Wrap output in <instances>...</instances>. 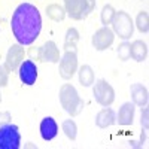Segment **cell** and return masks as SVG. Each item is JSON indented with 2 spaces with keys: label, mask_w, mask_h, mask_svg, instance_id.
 I'll use <instances>...</instances> for the list:
<instances>
[{
  "label": "cell",
  "mask_w": 149,
  "mask_h": 149,
  "mask_svg": "<svg viewBox=\"0 0 149 149\" xmlns=\"http://www.w3.org/2000/svg\"><path fill=\"white\" fill-rule=\"evenodd\" d=\"M10 29L18 43L22 46L31 45L39 37L42 30V18L39 9L31 3L19 5L12 15Z\"/></svg>",
  "instance_id": "1"
},
{
  "label": "cell",
  "mask_w": 149,
  "mask_h": 149,
  "mask_svg": "<svg viewBox=\"0 0 149 149\" xmlns=\"http://www.w3.org/2000/svg\"><path fill=\"white\" fill-rule=\"evenodd\" d=\"M60 103L64 107V110L69 112L72 116L79 115L85 106L84 100H81L76 88L72 84H64L60 88Z\"/></svg>",
  "instance_id": "2"
},
{
  "label": "cell",
  "mask_w": 149,
  "mask_h": 149,
  "mask_svg": "<svg viewBox=\"0 0 149 149\" xmlns=\"http://www.w3.org/2000/svg\"><path fill=\"white\" fill-rule=\"evenodd\" d=\"M95 8V0H64V10L73 19H84Z\"/></svg>",
  "instance_id": "3"
},
{
  "label": "cell",
  "mask_w": 149,
  "mask_h": 149,
  "mask_svg": "<svg viewBox=\"0 0 149 149\" xmlns=\"http://www.w3.org/2000/svg\"><path fill=\"white\" fill-rule=\"evenodd\" d=\"M112 27H113V33H116L121 39H130L133 36V31H134V24H133V19L131 17L127 14L125 10H119V12H115V17L112 19Z\"/></svg>",
  "instance_id": "4"
},
{
  "label": "cell",
  "mask_w": 149,
  "mask_h": 149,
  "mask_svg": "<svg viewBox=\"0 0 149 149\" xmlns=\"http://www.w3.org/2000/svg\"><path fill=\"white\" fill-rule=\"evenodd\" d=\"M21 146V134L14 124L0 125V149H18Z\"/></svg>",
  "instance_id": "5"
},
{
  "label": "cell",
  "mask_w": 149,
  "mask_h": 149,
  "mask_svg": "<svg viewBox=\"0 0 149 149\" xmlns=\"http://www.w3.org/2000/svg\"><path fill=\"white\" fill-rule=\"evenodd\" d=\"M93 94L94 98L98 104H102L104 107L110 106L115 102V91L110 86V84H107L104 79H98L93 88Z\"/></svg>",
  "instance_id": "6"
},
{
  "label": "cell",
  "mask_w": 149,
  "mask_h": 149,
  "mask_svg": "<svg viewBox=\"0 0 149 149\" xmlns=\"http://www.w3.org/2000/svg\"><path fill=\"white\" fill-rule=\"evenodd\" d=\"M78 70V57H76V52H70V51H66L64 55L61 57L60 60V76L69 81L73 78V74L76 73Z\"/></svg>",
  "instance_id": "7"
},
{
  "label": "cell",
  "mask_w": 149,
  "mask_h": 149,
  "mask_svg": "<svg viewBox=\"0 0 149 149\" xmlns=\"http://www.w3.org/2000/svg\"><path fill=\"white\" fill-rule=\"evenodd\" d=\"M113 39H115L113 31L109 27H102L94 33L91 42H93V46L97 51H104V49H107L112 43H113Z\"/></svg>",
  "instance_id": "8"
},
{
  "label": "cell",
  "mask_w": 149,
  "mask_h": 149,
  "mask_svg": "<svg viewBox=\"0 0 149 149\" xmlns=\"http://www.w3.org/2000/svg\"><path fill=\"white\" fill-rule=\"evenodd\" d=\"M24 55H26V52H24V48H22L21 43L12 45L9 48V51H8V55H6L5 67L9 72H15L19 67V64L24 61Z\"/></svg>",
  "instance_id": "9"
},
{
  "label": "cell",
  "mask_w": 149,
  "mask_h": 149,
  "mask_svg": "<svg viewBox=\"0 0 149 149\" xmlns=\"http://www.w3.org/2000/svg\"><path fill=\"white\" fill-rule=\"evenodd\" d=\"M19 79L26 85H33L37 79V67L33 63V60H24L18 67Z\"/></svg>",
  "instance_id": "10"
},
{
  "label": "cell",
  "mask_w": 149,
  "mask_h": 149,
  "mask_svg": "<svg viewBox=\"0 0 149 149\" xmlns=\"http://www.w3.org/2000/svg\"><path fill=\"white\" fill-rule=\"evenodd\" d=\"M40 61H49V63H58L60 61V51L55 42L48 40L40 46Z\"/></svg>",
  "instance_id": "11"
},
{
  "label": "cell",
  "mask_w": 149,
  "mask_h": 149,
  "mask_svg": "<svg viewBox=\"0 0 149 149\" xmlns=\"http://www.w3.org/2000/svg\"><path fill=\"white\" fill-rule=\"evenodd\" d=\"M58 133V125L54 118L48 116V118H43L42 122H40V136L43 140H52Z\"/></svg>",
  "instance_id": "12"
},
{
  "label": "cell",
  "mask_w": 149,
  "mask_h": 149,
  "mask_svg": "<svg viewBox=\"0 0 149 149\" xmlns=\"http://www.w3.org/2000/svg\"><path fill=\"white\" fill-rule=\"evenodd\" d=\"M130 94H131V98H133L134 104H137V106H140V107H145V106L148 104V100H149L148 90H146V86H143L142 84H134V85H131Z\"/></svg>",
  "instance_id": "13"
},
{
  "label": "cell",
  "mask_w": 149,
  "mask_h": 149,
  "mask_svg": "<svg viewBox=\"0 0 149 149\" xmlns=\"http://www.w3.org/2000/svg\"><path fill=\"white\" fill-rule=\"evenodd\" d=\"M115 122H116L115 112L112 110V109H109V106L104 107V109H102L97 113V116H95V125L100 127V128H107L110 125H113Z\"/></svg>",
  "instance_id": "14"
},
{
  "label": "cell",
  "mask_w": 149,
  "mask_h": 149,
  "mask_svg": "<svg viewBox=\"0 0 149 149\" xmlns=\"http://www.w3.org/2000/svg\"><path fill=\"white\" fill-rule=\"evenodd\" d=\"M130 57L136 61H145L148 58V45L143 40H134L130 43Z\"/></svg>",
  "instance_id": "15"
},
{
  "label": "cell",
  "mask_w": 149,
  "mask_h": 149,
  "mask_svg": "<svg viewBox=\"0 0 149 149\" xmlns=\"http://www.w3.org/2000/svg\"><path fill=\"white\" fill-rule=\"evenodd\" d=\"M134 104L131 103H124L122 107L118 112V122L119 125H131L133 119H134Z\"/></svg>",
  "instance_id": "16"
},
{
  "label": "cell",
  "mask_w": 149,
  "mask_h": 149,
  "mask_svg": "<svg viewBox=\"0 0 149 149\" xmlns=\"http://www.w3.org/2000/svg\"><path fill=\"white\" fill-rule=\"evenodd\" d=\"M79 40V33L76 29H69L66 33V39H64V49L70 52H76V43Z\"/></svg>",
  "instance_id": "17"
},
{
  "label": "cell",
  "mask_w": 149,
  "mask_h": 149,
  "mask_svg": "<svg viewBox=\"0 0 149 149\" xmlns=\"http://www.w3.org/2000/svg\"><path fill=\"white\" fill-rule=\"evenodd\" d=\"M79 82L82 86H90L94 84V72L88 64H84L79 69Z\"/></svg>",
  "instance_id": "18"
},
{
  "label": "cell",
  "mask_w": 149,
  "mask_h": 149,
  "mask_svg": "<svg viewBox=\"0 0 149 149\" xmlns=\"http://www.w3.org/2000/svg\"><path fill=\"white\" fill-rule=\"evenodd\" d=\"M46 15L51 19H54V21H63L66 18V10L60 5L52 3V5L46 6Z\"/></svg>",
  "instance_id": "19"
},
{
  "label": "cell",
  "mask_w": 149,
  "mask_h": 149,
  "mask_svg": "<svg viewBox=\"0 0 149 149\" xmlns=\"http://www.w3.org/2000/svg\"><path fill=\"white\" fill-rule=\"evenodd\" d=\"M136 26L142 33H148L149 30V17H148V12L146 10H140L137 18H136Z\"/></svg>",
  "instance_id": "20"
},
{
  "label": "cell",
  "mask_w": 149,
  "mask_h": 149,
  "mask_svg": "<svg viewBox=\"0 0 149 149\" xmlns=\"http://www.w3.org/2000/svg\"><path fill=\"white\" fill-rule=\"evenodd\" d=\"M63 131L66 133V136H67L70 140H74V139H76L78 127H76V124H74V121H72V119H66V121L63 122Z\"/></svg>",
  "instance_id": "21"
},
{
  "label": "cell",
  "mask_w": 149,
  "mask_h": 149,
  "mask_svg": "<svg viewBox=\"0 0 149 149\" xmlns=\"http://www.w3.org/2000/svg\"><path fill=\"white\" fill-rule=\"evenodd\" d=\"M115 9H113V6H110V5H106L103 9H102V15H100V18H102V22L104 24V27H107L109 24L112 22V19H113V17H115Z\"/></svg>",
  "instance_id": "22"
},
{
  "label": "cell",
  "mask_w": 149,
  "mask_h": 149,
  "mask_svg": "<svg viewBox=\"0 0 149 149\" xmlns=\"http://www.w3.org/2000/svg\"><path fill=\"white\" fill-rule=\"evenodd\" d=\"M118 57H119V60H122V61H127L128 58H131V57H130V43L124 42V43H121V45L118 46Z\"/></svg>",
  "instance_id": "23"
},
{
  "label": "cell",
  "mask_w": 149,
  "mask_h": 149,
  "mask_svg": "<svg viewBox=\"0 0 149 149\" xmlns=\"http://www.w3.org/2000/svg\"><path fill=\"white\" fill-rule=\"evenodd\" d=\"M8 81H9V70L3 66H0V88L8 85Z\"/></svg>",
  "instance_id": "24"
},
{
  "label": "cell",
  "mask_w": 149,
  "mask_h": 149,
  "mask_svg": "<svg viewBox=\"0 0 149 149\" xmlns=\"http://www.w3.org/2000/svg\"><path fill=\"white\" fill-rule=\"evenodd\" d=\"M29 55L31 60H39L40 61V48H31L29 51Z\"/></svg>",
  "instance_id": "25"
},
{
  "label": "cell",
  "mask_w": 149,
  "mask_h": 149,
  "mask_svg": "<svg viewBox=\"0 0 149 149\" xmlns=\"http://www.w3.org/2000/svg\"><path fill=\"white\" fill-rule=\"evenodd\" d=\"M148 115H149V110L148 109H143L142 110V125L145 127V130H148V127H149V124H148Z\"/></svg>",
  "instance_id": "26"
},
{
  "label": "cell",
  "mask_w": 149,
  "mask_h": 149,
  "mask_svg": "<svg viewBox=\"0 0 149 149\" xmlns=\"http://www.w3.org/2000/svg\"><path fill=\"white\" fill-rule=\"evenodd\" d=\"M9 119H10V113H9V112H2V113H0V125L8 124Z\"/></svg>",
  "instance_id": "27"
},
{
  "label": "cell",
  "mask_w": 149,
  "mask_h": 149,
  "mask_svg": "<svg viewBox=\"0 0 149 149\" xmlns=\"http://www.w3.org/2000/svg\"><path fill=\"white\" fill-rule=\"evenodd\" d=\"M0 102H2V94H0Z\"/></svg>",
  "instance_id": "28"
}]
</instances>
